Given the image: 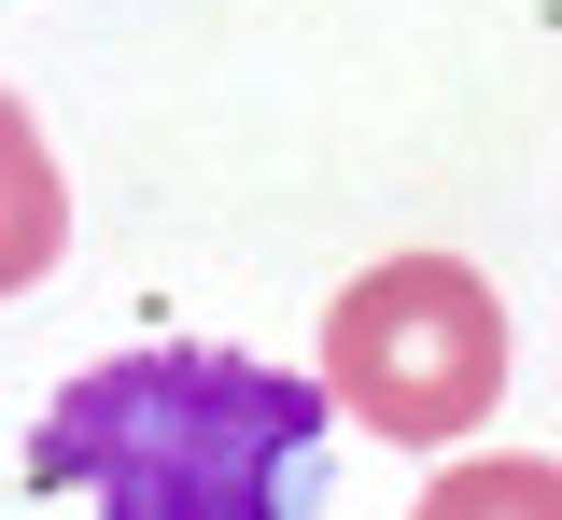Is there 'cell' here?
<instances>
[{
  "label": "cell",
  "mask_w": 562,
  "mask_h": 520,
  "mask_svg": "<svg viewBox=\"0 0 562 520\" xmlns=\"http://www.w3.org/2000/svg\"><path fill=\"white\" fill-rule=\"evenodd\" d=\"M310 450H324V394L254 366V352H198L155 338L85 366L29 437L43 493H99V520H295L310 507Z\"/></svg>",
  "instance_id": "obj_1"
},
{
  "label": "cell",
  "mask_w": 562,
  "mask_h": 520,
  "mask_svg": "<svg viewBox=\"0 0 562 520\" xmlns=\"http://www.w3.org/2000/svg\"><path fill=\"white\" fill-rule=\"evenodd\" d=\"M506 394V296L464 253H394L324 309V408L394 450H450Z\"/></svg>",
  "instance_id": "obj_2"
},
{
  "label": "cell",
  "mask_w": 562,
  "mask_h": 520,
  "mask_svg": "<svg viewBox=\"0 0 562 520\" xmlns=\"http://www.w3.org/2000/svg\"><path fill=\"white\" fill-rule=\"evenodd\" d=\"M57 253H70V183L29 127V99H0V296H29Z\"/></svg>",
  "instance_id": "obj_3"
},
{
  "label": "cell",
  "mask_w": 562,
  "mask_h": 520,
  "mask_svg": "<svg viewBox=\"0 0 562 520\" xmlns=\"http://www.w3.org/2000/svg\"><path fill=\"white\" fill-rule=\"evenodd\" d=\"M408 520H562V464H535V450L450 464V478H436V493H422Z\"/></svg>",
  "instance_id": "obj_4"
}]
</instances>
